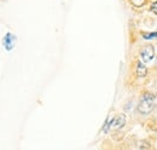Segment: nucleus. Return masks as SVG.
I'll return each instance as SVG.
<instances>
[{
	"mask_svg": "<svg viewBox=\"0 0 157 150\" xmlns=\"http://www.w3.org/2000/svg\"><path fill=\"white\" fill-rule=\"evenodd\" d=\"M149 10L154 14V15L157 16V1H155V2H152L151 5H150V7H149Z\"/></svg>",
	"mask_w": 157,
	"mask_h": 150,
	"instance_id": "9",
	"label": "nucleus"
},
{
	"mask_svg": "<svg viewBox=\"0 0 157 150\" xmlns=\"http://www.w3.org/2000/svg\"><path fill=\"white\" fill-rule=\"evenodd\" d=\"M155 57H156V50H155V46L152 44H145V45L140 47V50H139V60L143 63L147 64V63L152 62Z\"/></svg>",
	"mask_w": 157,
	"mask_h": 150,
	"instance_id": "2",
	"label": "nucleus"
},
{
	"mask_svg": "<svg viewBox=\"0 0 157 150\" xmlns=\"http://www.w3.org/2000/svg\"><path fill=\"white\" fill-rule=\"evenodd\" d=\"M126 123H127V116H126V114H123V113H120V114L115 115L114 123H113L111 131H114V132H117V131L122 130V128L126 126Z\"/></svg>",
	"mask_w": 157,
	"mask_h": 150,
	"instance_id": "4",
	"label": "nucleus"
},
{
	"mask_svg": "<svg viewBox=\"0 0 157 150\" xmlns=\"http://www.w3.org/2000/svg\"><path fill=\"white\" fill-rule=\"evenodd\" d=\"M14 43H16V36H14L12 33H7V34L2 38V46L5 47L6 51L14 50Z\"/></svg>",
	"mask_w": 157,
	"mask_h": 150,
	"instance_id": "5",
	"label": "nucleus"
},
{
	"mask_svg": "<svg viewBox=\"0 0 157 150\" xmlns=\"http://www.w3.org/2000/svg\"><path fill=\"white\" fill-rule=\"evenodd\" d=\"M156 87H157V85H156Z\"/></svg>",
	"mask_w": 157,
	"mask_h": 150,
	"instance_id": "11",
	"label": "nucleus"
},
{
	"mask_svg": "<svg viewBox=\"0 0 157 150\" xmlns=\"http://www.w3.org/2000/svg\"><path fill=\"white\" fill-rule=\"evenodd\" d=\"M142 38L145 40H154L157 39V31H142L140 33Z\"/></svg>",
	"mask_w": 157,
	"mask_h": 150,
	"instance_id": "7",
	"label": "nucleus"
},
{
	"mask_svg": "<svg viewBox=\"0 0 157 150\" xmlns=\"http://www.w3.org/2000/svg\"><path fill=\"white\" fill-rule=\"evenodd\" d=\"M155 65H156V69H157V57H156V62H155Z\"/></svg>",
	"mask_w": 157,
	"mask_h": 150,
	"instance_id": "10",
	"label": "nucleus"
},
{
	"mask_svg": "<svg viewBox=\"0 0 157 150\" xmlns=\"http://www.w3.org/2000/svg\"><path fill=\"white\" fill-rule=\"evenodd\" d=\"M157 108V93L151 91H144L140 96L137 111L140 115H150Z\"/></svg>",
	"mask_w": 157,
	"mask_h": 150,
	"instance_id": "1",
	"label": "nucleus"
},
{
	"mask_svg": "<svg viewBox=\"0 0 157 150\" xmlns=\"http://www.w3.org/2000/svg\"><path fill=\"white\" fill-rule=\"evenodd\" d=\"M129 2L134 6V7H143L146 5L147 0H128Z\"/></svg>",
	"mask_w": 157,
	"mask_h": 150,
	"instance_id": "8",
	"label": "nucleus"
},
{
	"mask_svg": "<svg viewBox=\"0 0 157 150\" xmlns=\"http://www.w3.org/2000/svg\"><path fill=\"white\" fill-rule=\"evenodd\" d=\"M114 118L113 115H109L108 119L105 120V122L103 123V127H101V132L103 133H109L111 131V127H113V123H114Z\"/></svg>",
	"mask_w": 157,
	"mask_h": 150,
	"instance_id": "6",
	"label": "nucleus"
},
{
	"mask_svg": "<svg viewBox=\"0 0 157 150\" xmlns=\"http://www.w3.org/2000/svg\"><path fill=\"white\" fill-rule=\"evenodd\" d=\"M134 75L138 79H145L149 75V69H147L146 64L143 63L140 60L134 62Z\"/></svg>",
	"mask_w": 157,
	"mask_h": 150,
	"instance_id": "3",
	"label": "nucleus"
}]
</instances>
